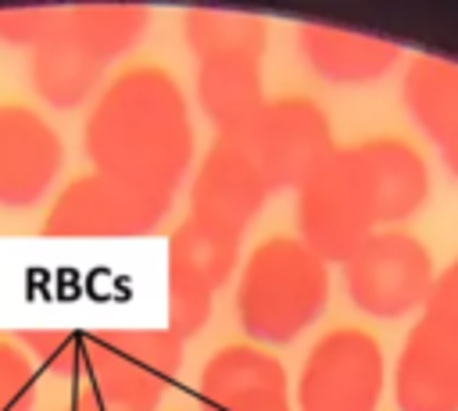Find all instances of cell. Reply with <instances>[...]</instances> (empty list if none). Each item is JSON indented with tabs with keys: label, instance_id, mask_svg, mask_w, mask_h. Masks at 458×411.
Segmentation results:
<instances>
[{
	"label": "cell",
	"instance_id": "cell-12",
	"mask_svg": "<svg viewBox=\"0 0 458 411\" xmlns=\"http://www.w3.org/2000/svg\"><path fill=\"white\" fill-rule=\"evenodd\" d=\"M272 197V186L265 179V172L254 161V150L247 139H229L218 136L193 179H190V214L197 225L215 229L222 236L243 239L247 225L254 222V214L265 207V200Z\"/></svg>",
	"mask_w": 458,
	"mask_h": 411
},
{
	"label": "cell",
	"instance_id": "cell-14",
	"mask_svg": "<svg viewBox=\"0 0 458 411\" xmlns=\"http://www.w3.org/2000/svg\"><path fill=\"white\" fill-rule=\"evenodd\" d=\"M64 168L57 129L25 104H0V207L29 211L54 189Z\"/></svg>",
	"mask_w": 458,
	"mask_h": 411
},
{
	"label": "cell",
	"instance_id": "cell-17",
	"mask_svg": "<svg viewBox=\"0 0 458 411\" xmlns=\"http://www.w3.org/2000/svg\"><path fill=\"white\" fill-rule=\"evenodd\" d=\"M401 100L411 122L437 143V150L458 147V64L422 54L411 57L401 79Z\"/></svg>",
	"mask_w": 458,
	"mask_h": 411
},
{
	"label": "cell",
	"instance_id": "cell-4",
	"mask_svg": "<svg viewBox=\"0 0 458 411\" xmlns=\"http://www.w3.org/2000/svg\"><path fill=\"white\" fill-rule=\"evenodd\" d=\"M329 304V264L297 236H268L243 261L233 311L265 350L301 340Z\"/></svg>",
	"mask_w": 458,
	"mask_h": 411
},
{
	"label": "cell",
	"instance_id": "cell-5",
	"mask_svg": "<svg viewBox=\"0 0 458 411\" xmlns=\"http://www.w3.org/2000/svg\"><path fill=\"white\" fill-rule=\"evenodd\" d=\"M150 25L140 4H75L61 29L29 54L32 89L57 111L82 107L104 82V71L129 54Z\"/></svg>",
	"mask_w": 458,
	"mask_h": 411
},
{
	"label": "cell",
	"instance_id": "cell-2",
	"mask_svg": "<svg viewBox=\"0 0 458 411\" xmlns=\"http://www.w3.org/2000/svg\"><path fill=\"white\" fill-rule=\"evenodd\" d=\"M93 172L172 193L193 164V122L182 86L168 68L132 64L114 75L82 125Z\"/></svg>",
	"mask_w": 458,
	"mask_h": 411
},
{
	"label": "cell",
	"instance_id": "cell-11",
	"mask_svg": "<svg viewBox=\"0 0 458 411\" xmlns=\"http://www.w3.org/2000/svg\"><path fill=\"white\" fill-rule=\"evenodd\" d=\"M272 193L301 189L333 154V125L311 96H276L247 136Z\"/></svg>",
	"mask_w": 458,
	"mask_h": 411
},
{
	"label": "cell",
	"instance_id": "cell-18",
	"mask_svg": "<svg viewBox=\"0 0 458 411\" xmlns=\"http://www.w3.org/2000/svg\"><path fill=\"white\" fill-rule=\"evenodd\" d=\"M18 343L32 365L54 379L86 375V332L79 329H21Z\"/></svg>",
	"mask_w": 458,
	"mask_h": 411
},
{
	"label": "cell",
	"instance_id": "cell-3",
	"mask_svg": "<svg viewBox=\"0 0 458 411\" xmlns=\"http://www.w3.org/2000/svg\"><path fill=\"white\" fill-rule=\"evenodd\" d=\"M182 39L197 57V104L204 118L218 136L247 139L268 107L261 89L265 18L193 7L182 14Z\"/></svg>",
	"mask_w": 458,
	"mask_h": 411
},
{
	"label": "cell",
	"instance_id": "cell-13",
	"mask_svg": "<svg viewBox=\"0 0 458 411\" xmlns=\"http://www.w3.org/2000/svg\"><path fill=\"white\" fill-rule=\"evenodd\" d=\"M397 411H458V318L426 307L394 361Z\"/></svg>",
	"mask_w": 458,
	"mask_h": 411
},
{
	"label": "cell",
	"instance_id": "cell-20",
	"mask_svg": "<svg viewBox=\"0 0 458 411\" xmlns=\"http://www.w3.org/2000/svg\"><path fill=\"white\" fill-rule=\"evenodd\" d=\"M68 7H4L0 11V43L21 46V50H39L64 21Z\"/></svg>",
	"mask_w": 458,
	"mask_h": 411
},
{
	"label": "cell",
	"instance_id": "cell-19",
	"mask_svg": "<svg viewBox=\"0 0 458 411\" xmlns=\"http://www.w3.org/2000/svg\"><path fill=\"white\" fill-rule=\"evenodd\" d=\"M39 368L14 340H0V411H32Z\"/></svg>",
	"mask_w": 458,
	"mask_h": 411
},
{
	"label": "cell",
	"instance_id": "cell-23",
	"mask_svg": "<svg viewBox=\"0 0 458 411\" xmlns=\"http://www.w3.org/2000/svg\"><path fill=\"white\" fill-rule=\"evenodd\" d=\"M68 411H89V407H86V404H82V400H75V404H72V407H68Z\"/></svg>",
	"mask_w": 458,
	"mask_h": 411
},
{
	"label": "cell",
	"instance_id": "cell-6",
	"mask_svg": "<svg viewBox=\"0 0 458 411\" xmlns=\"http://www.w3.org/2000/svg\"><path fill=\"white\" fill-rule=\"evenodd\" d=\"M186 343L168 329H89L75 400L89 411H157L182 368Z\"/></svg>",
	"mask_w": 458,
	"mask_h": 411
},
{
	"label": "cell",
	"instance_id": "cell-7",
	"mask_svg": "<svg viewBox=\"0 0 458 411\" xmlns=\"http://www.w3.org/2000/svg\"><path fill=\"white\" fill-rule=\"evenodd\" d=\"M347 300L379 322H397L411 311H426L437 268L426 243L404 229L372 232L344 264Z\"/></svg>",
	"mask_w": 458,
	"mask_h": 411
},
{
	"label": "cell",
	"instance_id": "cell-16",
	"mask_svg": "<svg viewBox=\"0 0 458 411\" xmlns=\"http://www.w3.org/2000/svg\"><path fill=\"white\" fill-rule=\"evenodd\" d=\"M297 50L308 61V68L333 86H372L383 75H390L401 61L397 43L315 21L297 25Z\"/></svg>",
	"mask_w": 458,
	"mask_h": 411
},
{
	"label": "cell",
	"instance_id": "cell-15",
	"mask_svg": "<svg viewBox=\"0 0 458 411\" xmlns=\"http://www.w3.org/2000/svg\"><path fill=\"white\" fill-rule=\"evenodd\" d=\"M200 411H297L283 361L258 343H225L197 382Z\"/></svg>",
	"mask_w": 458,
	"mask_h": 411
},
{
	"label": "cell",
	"instance_id": "cell-8",
	"mask_svg": "<svg viewBox=\"0 0 458 411\" xmlns=\"http://www.w3.org/2000/svg\"><path fill=\"white\" fill-rule=\"evenodd\" d=\"M172 193H157L104 172L72 179L43 214V236L57 239H125L154 232L168 211Z\"/></svg>",
	"mask_w": 458,
	"mask_h": 411
},
{
	"label": "cell",
	"instance_id": "cell-21",
	"mask_svg": "<svg viewBox=\"0 0 458 411\" xmlns=\"http://www.w3.org/2000/svg\"><path fill=\"white\" fill-rule=\"evenodd\" d=\"M426 307H437V311H447L458 318V257L437 275V286H433V297Z\"/></svg>",
	"mask_w": 458,
	"mask_h": 411
},
{
	"label": "cell",
	"instance_id": "cell-10",
	"mask_svg": "<svg viewBox=\"0 0 458 411\" xmlns=\"http://www.w3.org/2000/svg\"><path fill=\"white\" fill-rule=\"evenodd\" d=\"M240 243L193 218L179 222L168 236V332L182 343L197 336L215 307V293L229 282L240 261Z\"/></svg>",
	"mask_w": 458,
	"mask_h": 411
},
{
	"label": "cell",
	"instance_id": "cell-9",
	"mask_svg": "<svg viewBox=\"0 0 458 411\" xmlns=\"http://www.w3.org/2000/svg\"><path fill=\"white\" fill-rule=\"evenodd\" d=\"M386 390L383 347L372 332L340 325L304 354L293 407L297 411H376Z\"/></svg>",
	"mask_w": 458,
	"mask_h": 411
},
{
	"label": "cell",
	"instance_id": "cell-1",
	"mask_svg": "<svg viewBox=\"0 0 458 411\" xmlns=\"http://www.w3.org/2000/svg\"><path fill=\"white\" fill-rule=\"evenodd\" d=\"M429 200L426 157L394 136H376L336 154L297 189V239L326 264H344L372 232L390 229Z\"/></svg>",
	"mask_w": 458,
	"mask_h": 411
},
{
	"label": "cell",
	"instance_id": "cell-22",
	"mask_svg": "<svg viewBox=\"0 0 458 411\" xmlns=\"http://www.w3.org/2000/svg\"><path fill=\"white\" fill-rule=\"evenodd\" d=\"M440 157H444V164H447V172H451V175L458 179V147H454V150H444Z\"/></svg>",
	"mask_w": 458,
	"mask_h": 411
}]
</instances>
